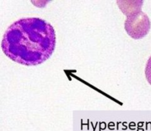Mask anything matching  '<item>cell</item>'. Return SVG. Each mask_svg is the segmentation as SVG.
Masks as SVG:
<instances>
[{"label":"cell","mask_w":151,"mask_h":131,"mask_svg":"<svg viewBox=\"0 0 151 131\" xmlns=\"http://www.w3.org/2000/svg\"><path fill=\"white\" fill-rule=\"evenodd\" d=\"M56 35L54 27L36 17L22 18L9 26L3 35V52L13 61L27 66L47 61L54 52Z\"/></svg>","instance_id":"1"},{"label":"cell","mask_w":151,"mask_h":131,"mask_svg":"<svg viewBox=\"0 0 151 131\" xmlns=\"http://www.w3.org/2000/svg\"><path fill=\"white\" fill-rule=\"evenodd\" d=\"M151 23L147 14L142 10L133 12L127 16L125 29L133 39H141L148 34Z\"/></svg>","instance_id":"2"},{"label":"cell","mask_w":151,"mask_h":131,"mask_svg":"<svg viewBox=\"0 0 151 131\" xmlns=\"http://www.w3.org/2000/svg\"><path fill=\"white\" fill-rule=\"evenodd\" d=\"M116 2L126 16L133 12L142 10L143 4V1H117Z\"/></svg>","instance_id":"3"},{"label":"cell","mask_w":151,"mask_h":131,"mask_svg":"<svg viewBox=\"0 0 151 131\" xmlns=\"http://www.w3.org/2000/svg\"><path fill=\"white\" fill-rule=\"evenodd\" d=\"M145 73V77L147 82L150 83V85H151V56L149 57L148 60L146 63Z\"/></svg>","instance_id":"4"}]
</instances>
